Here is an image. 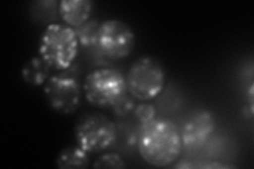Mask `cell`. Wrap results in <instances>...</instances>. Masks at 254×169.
Instances as JSON below:
<instances>
[{"instance_id":"obj_13","label":"cell","mask_w":254,"mask_h":169,"mask_svg":"<svg viewBox=\"0 0 254 169\" xmlns=\"http://www.w3.org/2000/svg\"><path fill=\"white\" fill-rule=\"evenodd\" d=\"M94 168H125V161L121 155L117 152H107L100 156L93 163Z\"/></svg>"},{"instance_id":"obj_1","label":"cell","mask_w":254,"mask_h":169,"mask_svg":"<svg viewBox=\"0 0 254 169\" xmlns=\"http://www.w3.org/2000/svg\"><path fill=\"white\" fill-rule=\"evenodd\" d=\"M137 147L143 161L154 167L173 165L184 149L178 127L172 120L157 117L140 124Z\"/></svg>"},{"instance_id":"obj_3","label":"cell","mask_w":254,"mask_h":169,"mask_svg":"<svg viewBox=\"0 0 254 169\" xmlns=\"http://www.w3.org/2000/svg\"><path fill=\"white\" fill-rule=\"evenodd\" d=\"M125 78L127 92L134 100L149 102L163 91L166 73L160 61L153 56L144 55L132 63Z\"/></svg>"},{"instance_id":"obj_14","label":"cell","mask_w":254,"mask_h":169,"mask_svg":"<svg viewBox=\"0 0 254 169\" xmlns=\"http://www.w3.org/2000/svg\"><path fill=\"white\" fill-rule=\"evenodd\" d=\"M59 10L58 1H39L34 3L33 16L35 18H43L52 21V18L55 17V12Z\"/></svg>"},{"instance_id":"obj_10","label":"cell","mask_w":254,"mask_h":169,"mask_svg":"<svg viewBox=\"0 0 254 169\" xmlns=\"http://www.w3.org/2000/svg\"><path fill=\"white\" fill-rule=\"evenodd\" d=\"M51 67L41 56L31 57L21 69V76L25 82L33 87L45 85L50 77Z\"/></svg>"},{"instance_id":"obj_16","label":"cell","mask_w":254,"mask_h":169,"mask_svg":"<svg viewBox=\"0 0 254 169\" xmlns=\"http://www.w3.org/2000/svg\"><path fill=\"white\" fill-rule=\"evenodd\" d=\"M133 113L140 124H146L152 122L153 119L157 117V109L153 104L141 102L140 104L136 105V107L133 109Z\"/></svg>"},{"instance_id":"obj_11","label":"cell","mask_w":254,"mask_h":169,"mask_svg":"<svg viewBox=\"0 0 254 169\" xmlns=\"http://www.w3.org/2000/svg\"><path fill=\"white\" fill-rule=\"evenodd\" d=\"M89 152L81 146H69L60 151L57 165L61 169H84L89 166Z\"/></svg>"},{"instance_id":"obj_4","label":"cell","mask_w":254,"mask_h":169,"mask_svg":"<svg viewBox=\"0 0 254 169\" xmlns=\"http://www.w3.org/2000/svg\"><path fill=\"white\" fill-rule=\"evenodd\" d=\"M83 92L87 102L93 106L111 107L127 92L125 75L116 68H95L86 75Z\"/></svg>"},{"instance_id":"obj_12","label":"cell","mask_w":254,"mask_h":169,"mask_svg":"<svg viewBox=\"0 0 254 169\" xmlns=\"http://www.w3.org/2000/svg\"><path fill=\"white\" fill-rule=\"evenodd\" d=\"M100 22L97 20H89L85 25L77 29H74L79 46L84 48H94L97 47L98 42V32Z\"/></svg>"},{"instance_id":"obj_5","label":"cell","mask_w":254,"mask_h":169,"mask_svg":"<svg viewBox=\"0 0 254 169\" xmlns=\"http://www.w3.org/2000/svg\"><path fill=\"white\" fill-rule=\"evenodd\" d=\"M118 139L116 124L101 112L84 114L75 125V140L86 151L101 152L108 149Z\"/></svg>"},{"instance_id":"obj_9","label":"cell","mask_w":254,"mask_h":169,"mask_svg":"<svg viewBox=\"0 0 254 169\" xmlns=\"http://www.w3.org/2000/svg\"><path fill=\"white\" fill-rule=\"evenodd\" d=\"M58 11L65 25L77 29L90 20L93 2L90 0H62Z\"/></svg>"},{"instance_id":"obj_17","label":"cell","mask_w":254,"mask_h":169,"mask_svg":"<svg viewBox=\"0 0 254 169\" xmlns=\"http://www.w3.org/2000/svg\"><path fill=\"white\" fill-rule=\"evenodd\" d=\"M202 167H206V168H228L229 166L215 162V163H211V164H208V165H203Z\"/></svg>"},{"instance_id":"obj_15","label":"cell","mask_w":254,"mask_h":169,"mask_svg":"<svg viewBox=\"0 0 254 169\" xmlns=\"http://www.w3.org/2000/svg\"><path fill=\"white\" fill-rule=\"evenodd\" d=\"M134 107H136V104H134V99L128 92H126L110 108L113 109L114 113L117 116L124 117L127 114H129L131 111H133Z\"/></svg>"},{"instance_id":"obj_8","label":"cell","mask_w":254,"mask_h":169,"mask_svg":"<svg viewBox=\"0 0 254 169\" xmlns=\"http://www.w3.org/2000/svg\"><path fill=\"white\" fill-rule=\"evenodd\" d=\"M215 118L208 110H198L190 114L180 131L182 147L198 150L203 147L215 130Z\"/></svg>"},{"instance_id":"obj_2","label":"cell","mask_w":254,"mask_h":169,"mask_svg":"<svg viewBox=\"0 0 254 169\" xmlns=\"http://www.w3.org/2000/svg\"><path fill=\"white\" fill-rule=\"evenodd\" d=\"M79 43L74 29L59 22L48 25L39 38L38 53L51 68L59 71L72 67Z\"/></svg>"},{"instance_id":"obj_6","label":"cell","mask_w":254,"mask_h":169,"mask_svg":"<svg viewBox=\"0 0 254 169\" xmlns=\"http://www.w3.org/2000/svg\"><path fill=\"white\" fill-rule=\"evenodd\" d=\"M71 68L51 75L44 88L50 108L61 114L74 113L82 103L83 85Z\"/></svg>"},{"instance_id":"obj_7","label":"cell","mask_w":254,"mask_h":169,"mask_svg":"<svg viewBox=\"0 0 254 169\" xmlns=\"http://www.w3.org/2000/svg\"><path fill=\"white\" fill-rule=\"evenodd\" d=\"M136 36L128 23L120 19H107L100 22L95 49L103 57L121 60L134 48Z\"/></svg>"}]
</instances>
